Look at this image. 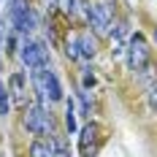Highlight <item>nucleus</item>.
I'll return each mask as SVG.
<instances>
[{
	"label": "nucleus",
	"instance_id": "nucleus-12",
	"mask_svg": "<svg viewBox=\"0 0 157 157\" xmlns=\"http://www.w3.org/2000/svg\"><path fill=\"white\" fill-rule=\"evenodd\" d=\"M65 52H68V57H71V60H76V57H81V52H78V41H71Z\"/></svg>",
	"mask_w": 157,
	"mask_h": 157
},
{
	"label": "nucleus",
	"instance_id": "nucleus-4",
	"mask_svg": "<svg viewBox=\"0 0 157 157\" xmlns=\"http://www.w3.org/2000/svg\"><path fill=\"white\" fill-rule=\"evenodd\" d=\"M127 60H130V68L138 71V73L149 68V49H146L144 35H138V33L130 38V57H127Z\"/></svg>",
	"mask_w": 157,
	"mask_h": 157
},
{
	"label": "nucleus",
	"instance_id": "nucleus-2",
	"mask_svg": "<svg viewBox=\"0 0 157 157\" xmlns=\"http://www.w3.org/2000/svg\"><path fill=\"white\" fill-rule=\"evenodd\" d=\"M8 22H11V27H16L19 33H33L35 25H38L35 14H33L25 3H19V0H14V6L8 8Z\"/></svg>",
	"mask_w": 157,
	"mask_h": 157
},
{
	"label": "nucleus",
	"instance_id": "nucleus-13",
	"mask_svg": "<svg viewBox=\"0 0 157 157\" xmlns=\"http://www.w3.org/2000/svg\"><path fill=\"white\" fill-rule=\"evenodd\" d=\"M65 8H68L71 14H76V0H65Z\"/></svg>",
	"mask_w": 157,
	"mask_h": 157
},
{
	"label": "nucleus",
	"instance_id": "nucleus-11",
	"mask_svg": "<svg viewBox=\"0 0 157 157\" xmlns=\"http://www.w3.org/2000/svg\"><path fill=\"white\" fill-rule=\"evenodd\" d=\"M65 125H68L71 133L76 130V111H73V103H71V100H68V111H65Z\"/></svg>",
	"mask_w": 157,
	"mask_h": 157
},
{
	"label": "nucleus",
	"instance_id": "nucleus-16",
	"mask_svg": "<svg viewBox=\"0 0 157 157\" xmlns=\"http://www.w3.org/2000/svg\"><path fill=\"white\" fill-rule=\"evenodd\" d=\"M0 65H3V63H0Z\"/></svg>",
	"mask_w": 157,
	"mask_h": 157
},
{
	"label": "nucleus",
	"instance_id": "nucleus-8",
	"mask_svg": "<svg viewBox=\"0 0 157 157\" xmlns=\"http://www.w3.org/2000/svg\"><path fill=\"white\" fill-rule=\"evenodd\" d=\"M78 52H81V57H95V41L90 35H81L78 38Z\"/></svg>",
	"mask_w": 157,
	"mask_h": 157
},
{
	"label": "nucleus",
	"instance_id": "nucleus-1",
	"mask_svg": "<svg viewBox=\"0 0 157 157\" xmlns=\"http://www.w3.org/2000/svg\"><path fill=\"white\" fill-rule=\"evenodd\" d=\"M22 63L27 65L30 71H35V73L46 71V68H49L46 46H44L41 41H25V46H22Z\"/></svg>",
	"mask_w": 157,
	"mask_h": 157
},
{
	"label": "nucleus",
	"instance_id": "nucleus-5",
	"mask_svg": "<svg viewBox=\"0 0 157 157\" xmlns=\"http://www.w3.org/2000/svg\"><path fill=\"white\" fill-rule=\"evenodd\" d=\"M87 19H90V25L95 27V33H109V27H111V14L106 11V6H100V3L87 6Z\"/></svg>",
	"mask_w": 157,
	"mask_h": 157
},
{
	"label": "nucleus",
	"instance_id": "nucleus-9",
	"mask_svg": "<svg viewBox=\"0 0 157 157\" xmlns=\"http://www.w3.org/2000/svg\"><path fill=\"white\" fill-rule=\"evenodd\" d=\"M11 109V100H8V90L3 87V81H0V117H6Z\"/></svg>",
	"mask_w": 157,
	"mask_h": 157
},
{
	"label": "nucleus",
	"instance_id": "nucleus-14",
	"mask_svg": "<svg viewBox=\"0 0 157 157\" xmlns=\"http://www.w3.org/2000/svg\"><path fill=\"white\" fill-rule=\"evenodd\" d=\"M95 84V76H84V87H92Z\"/></svg>",
	"mask_w": 157,
	"mask_h": 157
},
{
	"label": "nucleus",
	"instance_id": "nucleus-15",
	"mask_svg": "<svg viewBox=\"0 0 157 157\" xmlns=\"http://www.w3.org/2000/svg\"><path fill=\"white\" fill-rule=\"evenodd\" d=\"M155 41H157V30H155Z\"/></svg>",
	"mask_w": 157,
	"mask_h": 157
},
{
	"label": "nucleus",
	"instance_id": "nucleus-6",
	"mask_svg": "<svg viewBox=\"0 0 157 157\" xmlns=\"http://www.w3.org/2000/svg\"><path fill=\"white\" fill-rule=\"evenodd\" d=\"M95 141H98V127L95 125H87L81 127V138H78V149H81V155L90 157L95 152Z\"/></svg>",
	"mask_w": 157,
	"mask_h": 157
},
{
	"label": "nucleus",
	"instance_id": "nucleus-7",
	"mask_svg": "<svg viewBox=\"0 0 157 157\" xmlns=\"http://www.w3.org/2000/svg\"><path fill=\"white\" fill-rule=\"evenodd\" d=\"M57 144L52 141H33V146H30V157H57Z\"/></svg>",
	"mask_w": 157,
	"mask_h": 157
},
{
	"label": "nucleus",
	"instance_id": "nucleus-10",
	"mask_svg": "<svg viewBox=\"0 0 157 157\" xmlns=\"http://www.w3.org/2000/svg\"><path fill=\"white\" fill-rule=\"evenodd\" d=\"M146 100H149V109L157 111V78L149 81V92H146Z\"/></svg>",
	"mask_w": 157,
	"mask_h": 157
},
{
	"label": "nucleus",
	"instance_id": "nucleus-3",
	"mask_svg": "<svg viewBox=\"0 0 157 157\" xmlns=\"http://www.w3.org/2000/svg\"><path fill=\"white\" fill-rule=\"evenodd\" d=\"M25 127L30 130L33 136H46L52 130V117L41 106H27L25 109Z\"/></svg>",
	"mask_w": 157,
	"mask_h": 157
}]
</instances>
